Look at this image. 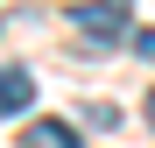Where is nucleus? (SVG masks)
Masks as SVG:
<instances>
[{
  "label": "nucleus",
  "instance_id": "1",
  "mask_svg": "<svg viewBox=\"0 0 155 148\" xmlns=\"http://www.w3.org/2000/svg\"><path fill=\"white\" fill-rule=\"evenodd\" d=\"M71 28L92 35V42H127V35H134V28H127V0H85V7L71 14Z\"/></svg>",
  "mask_w": 155,
  "mask_h": 148
},
{
  "label": "nucleus",
  "instance_id": "2",
  "mask_svg": "<svg viewBox=\"0 0 155 148\" xmlns=\"http://www.w3.org/2000/svg\"><path fill=\"white\" fill-rule=\"evenodd\" d=\"M35 106V78L21 64H0V113H28Z\"/></svg>",
  "mask_w": 155,
  "mask_h": 148
},
{
  "label": "nucleus",
  "instance_id": "3",
  "mask_svg": "<svg viewBox=\"0 0 155 148\" xmlns=\"http://www.w3.org/2000/svg\"><path fill=\"white\" fill-rule=\"evenodd\" d=\"M21 148H78V127L71 120H35V127L21 134Z\"/></svg>",
  "mask_w": 155,
  "mask_h": 148
},
{
  "label": "nucleus",
  "instance_id": "4",
  "mask_svg": "<svg viewBox=\"0 0 155 148\" xmlns=\"http://www.w3.org/2000/svg\"><path fill=\"white\" fill-rule=\"evenodd\" d=\"M134 49H141V57L155 64V28H134Z\"/></svg>",
  "mask_w": 155,
  "mask_h": 148
},
{
  "label": "nucleus",
  "instance_id": "5",
  "mask_svg": "<svg viewBox=\"0 0 155 148\" xmlns=\"http://www.w3.org/2000/svg\"><path fill=\"white\" fill-rule=\"evenodd\" d=\"M141 113H148V127H155V92H148V106H141Z\"/></svg>",
  "mask_w": 155,
  "mask_h": 148
}]
</instances>
